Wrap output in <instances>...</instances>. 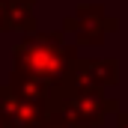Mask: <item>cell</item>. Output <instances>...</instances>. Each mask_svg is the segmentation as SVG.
Here are the masks:
<instances>
[{"label": "cell", "mask_w": 128, "mask_h": 128, "mask_svg": "<svg viewBox=\"0 0 128 128\" xmlns=\"http://www.w3.org/2000/svg\"><path fill=\"white\" fill-rule=\"evenodd\" d=\"M6 86H9V92H15L18 98H24V101H33V104H42V107H48L51 104V98L57 90H51L48 84H39V80H33V78H24V74H9V80H6Z\"/></svg>", "instance_id": "cell-6"}, {"label": "cell", "mask_w": 128, "mask_h": 128, "mask_svg": "<svg viewBox=\"0 0 128 128\" xmlns=\"http://www.w3.org/2000/svg\"><path fill=\"white\" fill-rule=\"evenodd\" d=\"M0 116H3L6 128H45L48 107L24 101L15 92H9L6 84H0Z\"/></svg>", "instance_id": "cell-5"}, {"label": "cell", "mask_w": 128, "mask_h": 128, "mask_svg": "<svg viewBox=\"0 0 128 128\" xmlns=\"http://www.w3.org/2000/svg\"><path fill=\"white\" fill-rule=\"evenodd\" d=\"M0 128H6V122H3V116H0Z\"/></svg>", "instance_id": "cell-11"}, {"label": "cell", "mask_w": 128, "mask_h": 128, "mask_svg": "<svg viewBox=\"0 0 128 128\" xmlns=\"http://www.w3.org/2000/svg\"><path fill=\"white\" fill-rule=\"evenodd\" d=\"M116 84H119V60H110V57L107 60H84V57H78L66 86L104 92L107 86H116Z\"/></svg>", "instance_id": "cell-4"}, {"label": "cell", "mask_w": 128, "mask_h": 128, "mask_svg": "<svg viewBox=\"0 0 128 128\" xmlns=\"http://www.w3.org/2000/svg\"><path fill=\"white\" fill-rule=\"evenodd\" d=\"M6 12H9L6 30L24 33V36L36 33V0H6Z\"/></svg>", "instance_id": "cell-7"}, {"label": "cell", "mask_w": 128, "mask_h": 128, "mask_svg": "<svg viewBox=\"0 0 128 128\" xmlns=\"http://www.w3.org/2000/svg\"><path fill=\"white\" fill-rule=\"evenodd\" d=\"M45 128H78V125H72V122H66V119H57V116H48Z\"/></svg>", "instance_id": "cell-8"}, {"label": "cell", "mask_w": 128, "mask_h": 128, "mask_svg": "<svg viewBox=\"0 0 128 128\" xmlns=\"http://www.w3.org/2000/svg\"><path fill=\"white\" fill-rule=\"evenodd\" d=\"M12 72L48 84L51 90H63L68 84L72 66L78 63V48L66 39L63 30H45L21 36L12 48Z\"/></svg>", "instance_id": "cell-1"}, {"label": "cell", "mask_w": 128, "mask_h": 128, "mask_svg": "<svg viewBox=\"0 0 128 128\" xmlns=\"http://www.w3.org/2000/svg\"><path fill=\"white\" fill-rule=\"evenodd\" d=\"M6 24H9V12H6V0H0V33H6Z\"/></svg>", "instance_id": "cell-9"}, {"label": "cell", "mask_w": 128, "mask_h": 128, "mask_svg": "<svg viewBox=\"0 0 128 128\" xmlns=\"http://www.w3.org/2000/svg\"><path fill=\"white\" fill-rule=\"evenodd\" d=\"M110 113H119V98L107 96V92H96V90L63 86L54 92L48 104V116L66 119L78 128H101Z\"/></svg>", "instance_id": "cell-2"}, {"label": "cell", "mask_w": 128, "mask_h": 128, "mask_svg": "<svg viewBox=\"0 0 128 128\" xmlns=\"http://www.w3.org/2000/svg\"><path fill=\"white\" fill-rule=\"evenodd\" d=\"M116 128H128V110H119L116 113Z\"/></svg>", "instance_id": "cell-10"}, {"label": "cell", "mask_w": 128, "mask_h": 128, "mask_svg": "<svg viewBox=\"0 0 128 128\" xmlns=\"http://www.w3.org/2000/svg\"><path fill=\"white\" fill-rule=\"evenodd\" d=\"M113 30H119V18L107 15L101 3H78L74 12L63 21V33L66 39L72 36L74 48H98Z\"/></svg>", "instance_id": "cell-3"}]
</instances>
